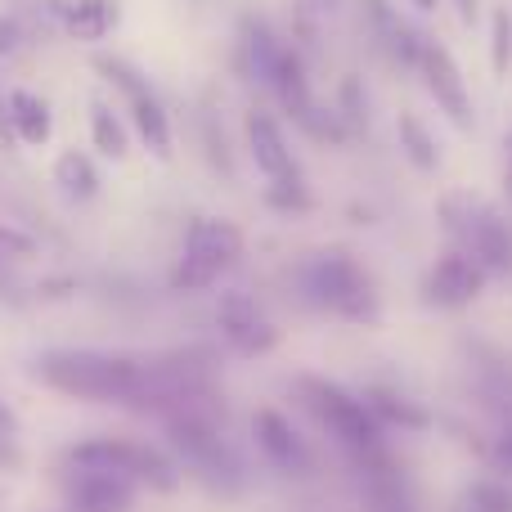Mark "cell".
<instances>
[{
	"mask_svg": "<svg viewBox=\"0 0 512 512\" xmlns=\"http://www.w3.org/2000/svg\"><path fill=\"white\" fill-rule=\"evenodd\" d=\"M508 194H512V167H508Z\"/></svg>",
	"mask_w": 512,
	"mask_h": 512,
	"instance_id": "cell-30",
	"label": "cell"
},
{
	"mask_svg": "<svg viewBox=\"0 0 512 512\" xmlns=\"http://www.w3.org/2000/svg\"><path fill=\"white\" fill-rule=\"evenodd\" d=\"M243 261V234L225 216H194L180 243V261L171 270V288L176 292H203L221 283L234 265Z\"/></svg>",
	"mask_w": 512,
	"mask_h": 512,
	"instance_id": "cell-5",
	"label": "cell"
},
{
	"mask_svg": "<svg viewBox=\"0 0 512 512\" xmlns=\"http://www.w3.org/2000/svg\"><path fill=\"white\" fill-rule=\"evenodd\" d=\"M135 495H140V486L117 477V472L77 468V463H68V472H63V499L72 512H131Z\"/></svg>",
	"mask_w": 512,
	"mask_h": 512,
	"instance_id": "cell-11",
	"label": "cell"
},
{
	"mask_svg": "<svg viewBox=\"0 0 512 512\" xmlns=\"http://www.w3.org/2000/svg\"><path fill=\"white\" fill-rule=\"evenodd\" d=\"M486 279L490 274L481 270L472 256L450 248V252L436 256V265L427 270L423 297H427V306H436V310H463V306H472V301L486 292Z\"/></svg>",
	"mask_w": 512,
	"mask_h": 512,
	"instance_id": "cell-10",
	"label": "cell"
},
{
	"mask_svg": "<svg viewBox=\"0 0 512 512\" xmlns=\"http://www.w3.org/2000/svg\"><path fill=\"white\" fill-rule=\"evenodd\" d=\"M95 68L104 72L108 86L126 99V113H131V126H135V135L144 140V149H149L153 158H171V122H167L162 99L149 90V81H144L140 72H135L131 63H122V59H99Z\"/></svg>",
	"mask_w": 512,
	"mask_h": 512,
	"instance_id": "cell-8",
	"label": "cell"
},
{
	"mask_svg": "<svg viewBox=\"0 0 512 512\" xmlns=\"http://www.w3.org/2000/svg\"><path fill=\"white\" fill-rule=\"evenodd\" d=\"M409 5H418V9H436V0H409Z\"/></svg>",
	"mask_w": 512,
	"mask_h": 512,
	"instance_id": "cell-29",
	"label": "cell"
},
{
	"mask_svg": "<svg viewBox=\"0 0 512 512\" xmlns=\"http://www.w3.org/2000/svg\"><path fill=\"white\" fill-rule=\"evenodd\" d=\"M292 387H297L301 405L315 414V423L324 427L351 459H369V454L387 450V445H382V423L373 418V409L364 405L360 396H351L346 387H337V382H328V378H310V373L297 378Z\"/></svg>",
	"mask_w": 512,
	"mask_h": 512,
	"instance_id": "cell-3",
	"label": "cell"
},
{
	"mask_svg": "<svg viewBox=\"0 0 512 512\" xmlns=\"http://www.w3.org/2000/svg\"><path fill=\"white\" fill-rule=\"evenodd\" d=\"M360 400L373 409V418H378L382 427H405V432H423V427L432 423L423 405H414V400L396 396V391H382V387H373V391H364Z\"/></svg>",
	"mask_w": 512,
	"mask_h": 512,
	"instance_id": "cell-20",
	"label": "cell"
},
{
	"mask_svg": "<svg viewBox=\"0 0 512 512\" xmlns=\"http://www.w3.org/2000/svg\"><path fill=\"white\" fill-rule=\"evenodd\" d=\"M54 185H59V194L68 198V203H90V198L99 194V171L86 153H77V149L59 153V162H54Z\"/></svg>",
	"mask_w": 512,
	"mask_h": 512,
	"instance_id": "cell-18",
	"label": "cell"
},
{
	"mask_svg": "<svg viewBox=\"0 0 512 512\" xmlns=\"http://www.w3.org/2000/svg\"><path fill=\"white\" fill-rule=\"evenodd\" d=\"M436 212H441V225L454 239V248L472 256L490 279L512 274V230L486 198L468 194V189H450V194H441Z\"/></svg>",
	"mask_w": 512,
	"mask_h": 512,
	"instance_id": "cell-2",
	"label": "cell"
},
{
	"mask_svg": "<svg viewBox=\"0 0 512 512\" xmlns=\"http://www.w3.org/2000/svg\"><path fill=\"white\" fill-rule=\"evenodd\" d=\"M418 72H423L427 90H432L436 108L450 117L459 131H472V95H468V81H463L459 63L445 45L423 41V54H418Z\"/></svg>",
	"mask_w": 512,
	"mask_h": 512,
	"instance_id": "cell-12",
	"label": "cell"
},
{
	"mask_svg": "<svg viewBox=\"0 0 512 512\" xmlns=\"http://www.w3.org/2000/svg\"><path fill=\"white\" fill-rule=\"evenodd\" d=\"M5 113H9V126L23 144H45L54 135V117H50V104L32 90H9L5 99Z\"/></svg>",
	"mask_w": 512,
	"mask_h": 512,
	"instance_id": "cell-16",
	"label": "cell"
},
{
	"mask_svg": "<svg viewBox=\"0 0 512 512\" xmlns=\"http://www.w3.org/2000/svg\"><path fill=\"white\" fill-rule=\"evenodd\" d=\"M18 45V23L14 18H0V54H9Z\"/></svg>",
	"mask_w": 512,
	"mask_h": 512,
	"instance_id": "cell-27",
	"label": "cell"
},
{
	"mask_svg": "<svg viewBox=\"0 0 512 512\" xmlns=\"http://www.w3.org/2000/svg\"><path fill=\"white\" fill-rule=\"evenodd\" d=\"M63 27L77 41H104L117 27V0H72L63 9Z\"/></svg>",
	"mask_w": 512,
	"mask_h": 512,
	"instance_id": "cell-17",
	"label": "cell"
},
{
	"mask_svg": "<svg viewBox=\"0 0 512 512\" xmlns=\"http://www.w3.org/2000/svg\"><path fill=\"white\" fill-rule=\"evenodd\" d=\"M490 459H495V468L504 472V481H512V418H508V427H504V432H499L495 454H490Z\"/></svg>",
	"mask_w": 512,
	"mask_h": 512,
	"instance_id": "cell-26",
	"label": "cell"
},
{
	"mask_svg": "<svg viewBox=\"0 0 512 512\" xmlns=\"http://www.w3.org/2000/svg\"><path fill=\"white\" fill-rule=\"evenodd\" d=\"M364 14H369L373 36H378V45L387 50V59L391 63H414V68H418L423 36H418L409 23H400V14L387 5V0H364Z\"/></svg>",
	"mask_w": 512,
	"mask_h": 512,
	"instance_id": "cell-15",
	"label": "cell"
},
{
	"mask_svg": "<svg viewBox=\"0 0 512 512\" xmlns=\"http://www.w3.org/2000/svg\"><path fill=\"white\" fill-rule=\"evenodd\" d=\"M265 86L279 95V104H283V113L292 117L297 126H306L310 117L319 113V104H315V95H310V77H306V63H301V54H297V45H283L279 50V59H274V72H270V81Z\"/></svg>",
	"mask_w": 512,
	"mask_h": 512,
	"instance_id": "cell-14",
	"label": "cell"
},
{
	"mask_svg": "<svg viewBox=\"0 0 512 512\" xmlns=\"http://www.w3.org/2000/svg\"><path fill=\"white\" fill-rule=\"evenodd\" d=\"M279 50H283V41H274V32L261 23V18H248V23H243L239 59H243V68H248V77H256V81H270V72H274V59H279Z\"/></svg>",
	"mask_w": 512,
	"mask_h": 512,
	"instance_id": "cell-19",
	"label": "cell"
},
{
	"mask_svg": "<svg viewBox=\"0 0 512 512\" xmlns=\"http://www.w3.org/2000/svg\"><path fill=\"white\" fill-rule=\"evenodd\" d=\"M0 463H5V468L18 463V423H14L5 400H0Z\"/></svg>",
	"mask_w": 512,
	"mask_h": 512,
	"instance_id": "cell-25",
	"label": "cell"
},
{
	"mask_svg": "<svg viewBox=\"0 0 512 512\" xmlns=\"http://www.w3.org/2000/svg\"><path fill=\"white\" fill-rule=\"evenodd\" d=\"M400 149H405V158L414 162L418 171H432L436 162H441V153H436V140L427 135V126L418 122L414 113H400Z\"/></svg>",
	"mask_w": 512,
	"mask_h": 512,
	"instance_id": "cell-22",
	"label": "cell"
},
{
	"mask_svg": "<svg viewBox=\"0 0 512 512\" xmlns=\"http://www.w3.org/2000/svg\"><path fill=\"white\" fill-rule=\"evenodd\" d=\"M243 131H248V153H252L256 171L270 180V194H265L270 207H279V212H306L310 189H306V176H301L297 158H292L288 140H283V126L274 122L270 113L252 108Z\"/></svg>",
	"mask_w": 512,
	"mask_h": 512,
	"instance_id": "cell-7",
	"label": "cell"
},
{
	"mask_svg": "<svg viewBox=\"0 0 512 512\" xmlns=\"http://www.w3.org/2000/svg\"><path fill=\"white\" fill-rule=\"evenodd\" d=\"M221 423L225 418H216V414H171L167 441L198 481H207L221 495H234L243 486V463L230 450V441L221 436Z\"/></svg>",
	"mask_w": 512,
	"mask_h": 512,
	"instance_id": "cell-4",
	"label": "cell"
},
{
	"mask_svg": "<svg viewBox=\"0 0 512 512\" xmlns=\"http://www.w3.org/2000/svg\"><path fill=\"white\" fill-rule=\"evenodd\" d=\"M252 436H256V445H261V454H265L270 468H279L283 477H310L315 454H310V445L301 441L297 427H292L279 409H256L252 414Z\"/></svg>",
	"mask_w": 512,
	"mask_h": 512,
	"instance_id": "cell-13",
	"label": "cell"
},
{
	"mask_svg": "<svg viewBox=\"0 0 512 512\" xmlns=\"http://www.w3.org/2000/svg\"><path fill=\"white\" fill-rule=\"evenodd\" d=\"M63 463H77V468H104L117 477L135 481V486H149L158 495H171L180 486V463L171 454H162L158 445L144 441H117V436H95V441H81L63 454Z\"/></svg>",
	"mask_w": 512,
	"mask_h": 512,
	"instance_id": "cell-6",
	"label": "cell"
},
{
	"mask_svg": "<svg viewBox=\"0 0 512 512\" xmlns=\"http://www.w3.org/2000/svg\"><path fill=\"white\" fill-rule=\"evenodd\" d=\"M459 14L463 23H477V0H459Z\"/></svg>",
	"mask_w": 512,
	"mask_h": 512,
	"instance_id": "cell-28",
	"label": "cell"
},
{
	"mask_svg": "<svg viewBox=\"0 0 512 512\" xmlns=\"http://www.w3.org/2000/svg\"><path fill=\"white\" fill-rule=\"evenodd\" d=\"M216 324H221V337L230 342V351L243 355V360L270 355L274 346H279V328L270 324V315L261 310V301L243 288L221 292V301H216Z\"/></svg>",
	"mask_w": 512,
	"mask_h": 512,
	"instance_id": "cell-9",
	"label": "cell"
},
{
	"mask_svg": "<svg viewBox=\"0 0 512 512\" xmlns=\"http://www.w3.org/2000/svg\"><path fill=\"white\" fill-rule=\"evenodd\" d=\"M459 512H512V486L504 477H481L463 490Z\"/></svg>",
	"mask_w": 512,
	"mask_h": 512,
	"instance_id": "cell-23",
	"label": "cell"
},
{
	"mask_svg": "<svg viewBox=\"0 0 512 512\" xmlns=\"http://www.w3.org/2000/svg\"><path fill=\"white\" fill-rule=\"evenodd\" d=\"M508 63H512V18L508 9H495V18H490V68L499 77H508Z\"/></svg>",
	"mask_w": 512,
	"mask_h": 512,
	"instance_id": "cell-24",
	"label": "cell"
},
{
	"mask_svg": "<svg viewBox=\"0 0 512 512\" xmlns=\"http://www.w3.org/2000/svg\"><path fill=\"white\" fill-rule=\"evenodd\" d=\"M90 140H95V149L104 153V158H126V153H131V140H126L122 117H117L104 99L90 104Z\"/></svg>",
	"mask_w": 512,
	"mask_h": 512,
	"instance_id": "cell-21",
	"label": "cell"
},
{
	"mask_svg": "<svg viewBox=\"0 0 512 512\" xmlns=\"http://www.w3.org/2000/svg\"><path fill=\"white\" fill-rule=\"evenodd\" d=\"M297 288L315 310L346 319V324H373V319H378L373 274L342 248L310 252L306 261L297 265Z\"/></svg>",
	"mask_w": 512,
	"mask_h": 512,
	"instance_id": "cell-1",
	"label": "cell"
}]
</instances>
